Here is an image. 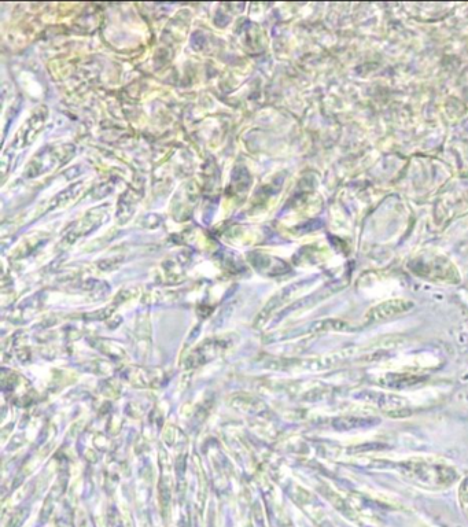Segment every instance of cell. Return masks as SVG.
<instances>
[{"label":"cell","instance_id":"2","mask_svg":"<svg viewBox=\"0 0 468 527\" xmlns=\"http://www.w3.org/2000/svg\"><path fill=\"white\" fill-rule=\"evenodd\" d=\"M460 501H462V507L464 512L468 515V481L464 482L462 489H460Z\"/></svg>","mask_w":468,"mask_h":527},{"label":"cell","instance_id":"1","mask_svg":"<svg viewBox=\"0 0 468 527\" xmlns=\"http://www.w3.org/2000/svg\"><path fill=\"white\" fill-rule=\"evenodd\" d=\"M414 304L407 300H392L382 302L378 307L372 308L370 312L371 320H385L394 318V316L401 315L411 311Z\"/></svg>","mask_w":468,"mask_h":527}]
</instances>
